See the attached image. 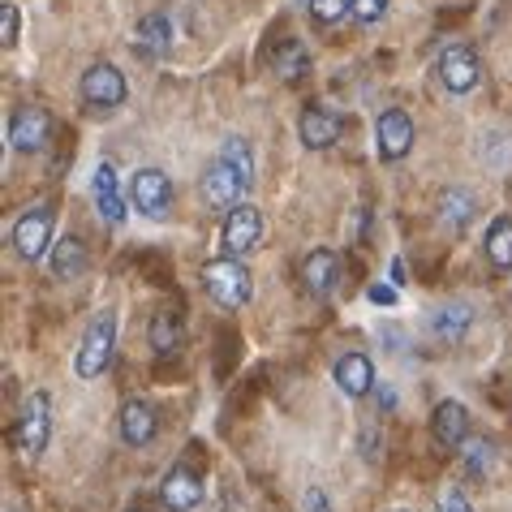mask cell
I'll list each match as a JSON object with an SVG mask.
<instances>
[{
  "label": "cell",
  "instance_id": "1",
  "mask_svg": "<svg viewBox=\"0 0 512 512\" xmlns=\"http://www.w3.org/2000/svg\"><path fill=\"white\" fill-rule=\"evenodd\" d=\"M203 289L220 310H241L250 302L254 284H250V267L237 259V254H224V259H211L203 267Z\"/></svg>",
  "mask_w": 512,
  "mask_h": 512
},
{
  "label": "cell",
  "instance_id": "2",
  "mask_svg": "<svg viewBox=\"0 0 512 512\" xmlns=\"http://www.w3.org/2000/svg\"><path fill=\"white\" fill-rule=\"evenodd\" d=\"M112 349H117V315L112 310H99V315L87 323V332L78 340L74 353V371L78 379H99L112 362Z\"/></svg>",
  "mask_w": 512,
  "mask_h": 512
},
{
  "label": "cell",
  "instance_id": "3",
  "mask_svg": "<svg viewBox=\"0 0 512 512\" xmlns=\"http://www.w3.org/2000/svg\"><path fill=\"white\" fill-rule=\"evenodd\" d=\"M48 439H52V396L31 392L22 405V418H18V452L26 461H39Z\"/></svg>",
  "mask_w": 512,
  "mask_h": 512
},
{
  "label": "cell",
  "instance_id": "4",
  "mask_svg": "<svg viewBox=\"0 0 512 512\" xmlns=\"http://www.w3.org/2000/svg\"><path fill=\"white\" fill-rule=\"evenodd\" d=\"M52 229H56V216H52L48 203L22 211L18 224H13V250H18V259H26V263L44 259L52 250Z\"/></svg>",
  "mask_w": 512,
  "mask_h": 512
},
{
  "label": "cell",
  "instance_id": "5",
  "mask_svg": "<svg viewBox=\"0 0 512 512\" xmlns=\"http://www.w3.org/2000/svg\"><path fill=\"white\" fill-rule=\"evenodd\" d=\"M125 95H130V82H125V74L112 61L87 65V74H82V99H87L91 108L112 112L125 104Z\"/></svg>",
  "mask_w": 512,
  "mask_h": 512
},
{
  "label": "cell",
  "instance_id": "6",
  "mask_svg": "<svg viewBox=\"0 0 512 512\" xmlns=\"http://www.w3.org/2000/svg\"><path fill=\"white\" fill-rule=\"evenodd\" d=\"M254 186V181L241 173V168H233L224 155H216V164L207 168V177H203V198L216 211H233L237 203H246V190Z\"/></svg>",
  "mask_w": 512,
  "mask_h": 512
},
{
  "label": "cell",
  "instance_id": "7",
  "mask_svg": "<svg viewBox=\"0 0 512 512\" xmlns=\"http://www.w3.org/2000/svg\"><path fill=\"white\" fill-rule=\"evenodd\" d=\"M130 203L142 211L147 220H164L173 211V181L160 168H138L130 181Z\"/></svg>",
  "mask_w": 512,
  "mask_h": 512
},
{
  "label": "cell",
  "instance_id": "8",
  "mask_svg": "<svg viewBox=\"0 0 512 512\" xmlns=\"http://www.w3.org/2000/svg\"><path fill=\"white\" fill-rule=\"evenodd\" d=\"M48 142H52V117H48V108L22 104V108L9 117V147H13V151L31 155V151H44Z\"/></svg>",
  "mask_w": 512,
  "mask_h": 512
},
{
  "label": "cell",
  "instance_id": "9",
  "mask_svg": "<svg viewBox=\"0 0 512 512\" xmlns=\"http://www.w3.org/2000/svg\"><path fill=\"white\" fill-rule=\"evenodd\" d=\"M263 237V211L250 207V203H237L233 211H224V229H220V241H224V254H250L259 246Z\"/></svg>",
  "mask_w": 512,
  "mask_h": 512
},
{
  "label": "cell",
  "instance_id": "10",
  "mask_svg": "<svg viewBox=\"0 0 512 512\" xmlns=\"http://www.w3.org/2000/svg\"><path fill=\"white\" fill-rule=\"evenodd\" d=\"M375 138L383 160H405L409 147H414V117L405 108H383L375 121Z\"/></svg>",
  "mask_w": 512,
  "mask_h": 512
},
{
  "label": "cell",
  "instance_id": "11",
  "mask_svg": "<svg viewBox=\"0 0 512 512\" xmlns=\"http://www.w3.org/2000/svg\"><path fill=\"white\" fill-rule=\"evenodd\" d=\"M160 504L168 512H190V508H198V504H203V474L190 469V465H173L164 474V482H160Z\"/></svg>",
  "mask_w": 512,
  "mask_h": 512
},
{
  "label": "cell",
  "instance_id": "12",
  "mask_svg": "<svg viewBox=\"0 0 512 512\" xmlns=\"http://www.w3.org/2000/svg\"><path fill=\"white\" fill-rule=\"evenodd\" d=\"M439 82L452 95H469L482 82V61L474 48H448L439 56Z\"/></svg>",
  "mask_w": 512,
  "mask_h": 512
},
{
  "label": "cell",
  "instance_id": "13",
  "mask_svg": "<svg viewBox=\"0 0 512 512\" xmlns=\"http://www.w3.org/2000/svg\"><path fill=\"white\" fill-rule=\"evenodd\" d=\"M340 272H345V263H340V254L327 250V246H315L302 259V284H306V293H315V297L332 293L340 284Z\"/></svg>",
  "mask_w": 512,
  "mask_h": 512
},
{
  "label": "cell",
  "instance_id": "14",
  "mask_svg": "<svg viewBox=\"0 0 512 512\" xmlns=\"http://www.w3.org/2000/svg\"><path fill=\"white\" fill-rule=\"evenodd\" d=\"M332 375H336V388L345 396H353V401H362V396H371L379 388V383H375V362L366 358V353H358V349L345 353V358L336 362Z\"/></svg>",
  "mask_w": 512,
  "mask_h": 512
},
{
  "label": "cell",
  "instance_id": "15",
  "mask_svg": "<svg viewBox=\"0 0 512 512\" xmlns=\"http://www.w3.org/2000/svg\"><path fill=\"white\" fill-rule=\"evenodd\" d=\"M340 134H345V121L336 117V112H327V108H306L302 112V121H297V138L306 142L310 151H327V147H336Z\"/></svg>",
  "mask_w": 512,
  "mask_h": 512
},
{
  "label": "cell",
  "instance_id": "16",
  "mask_svg": "<svg viewBox=\"0 0 512 512\" xmlns=\"http://www.w3.org/2000/svg\"><path fill=\"white\" fill-rule=\"evenodd\" d=\"M117 431H121V444H130V448H147L155 431H160V414L147 405V401H125L121 405V422H117Z\"/></svg>",
  "mask_w": 512,
  "mask_h": 512
},
{
  "label": "cell",
  "instance_id": "17",
  "mask_svg": "<svg viewBox=\"0 0 512 512\" xmlns=\"http://www.w3.org/2000/svg\"><path fill=\"white\" fill-rule=\"evenodd\" d=\"M431 435L439 439V448H461L469 439V409L461 401H439L431 414Z\"/></svg>",
  "mask_w": 512,
  "mask_h": 512
},
{
  "label": "cell",
  "instance_id": "18",
  "mask_svg": "<svg viewBox=\"0 0 512 512\" xmlns=\"http://www.w3.org/2000/svg\"><path fill=\"white\" fill-rule=\"evenodd\" d=\"M469 327H474V306H465V302H444V306L431 310V332L444 340V345H461Z\"/></svg>",
  "mask_w": 512,
  "mask_h": 512
},
{
  "label": "cell",
  "instance_id": "19",
  "mask_svg": "<svg viewBox=\"0 0 512 512\" xmlns=\"http://www.w3.org/2000/svg\"><path fill=\"white\" fill-rule=\"evenodd\" d=\"M48 267H52V276H56V280H78L82 272H87V246H82L78 237H61V241H52V250H48Z\"/></svg>",
  "mask_w": 512,
  "mask_h": 512
},
{
  "label": "cell",
  "instance_id": "20",
  "mask_svg": "<svg viewBox=\"0 0 512 512\" xmlns=\"http://www.w3.org/2000/svg\"><path fill=\"white\" fill-rule=\"evenodd\" d=\"M474 216H478V198L469 194V190H444L439 194V220L448 224L452 233H465L469 224H474Z\"/></svg>",
  "mask_w": 512,
  "mask_h": 512
},
{
  "label": "cell",
  "instance_id": "21",
  "mask_svg": "<svg viewBox=\"0 0 512 512\" xmlns=\"http://www.w3.org/2000/svg\"><path fill=\"white\" fill-rule=\"evenodd\" d=\"M138 48L155 56V61H164L168 48H173V22H168V13H147L138 22Z\"/></svg>",
  "mask_w": 512,
  "mask_h": 512
},
{
  "label": "cell",
  "instance_id": "22",
  "mask_svg": "<svg viewBox=\"0 0 512 512\" xmlns=\"http://www.w3.org/2000/svg\"><path fill=\"white\" fill-rule=\"evenodd\" d=\"M272 65L284 82H297V78L310 74V52H306L302 39H284V44L272 52Z\"/></svg>",
  "mask_w": 512,
  "mask_h": 512
},
{
  "label": "cell",
  "instance_id": "23",
  "mask_svg": "<svg viewBox=\"0 0 512 512\" xmlns=\"http://www.w3.org/2000/svg\"><path fill=\"white\" fill-rule=\"evenodd\" d=\"M147 345L160 353V358H168V353H177L181 349V323H177V315H168V310H160V315L151 319V327H147Z\"/></svg>",
  "mask_w": 512,
  "mask_h": 512
},
{
  "label": "cell",
  "instance_id": "24",
  "mask_svg": "<svg viewBox=\"0 0 512 512\" xmlns=\"http://www.w3.org/2000/svg\"><path fill=\"white\" fill-rule=\"evenodd\" d=\"M487 259L500 267V272H512V220L495 216L487 229Z\"/></svg>",
  "mask_w": 512,
  "mask_h": 512
},
{
  "label": "cell",
  "instance_id": "25",
  "mask_svg": "<svg viewBox=\"0 0 512 512\" xmlns=\"http://www.w3.org/2000/svg\"><path fill=\"white\" fill-rule=\"evenodd\" d=\"M353 13V0H310V18L319 26H336Z\"/></svg>",
  "mask_w": 512,
  "mask_h": 512
},
{
  "label": "cell",
  "instance_id": "26",
  "mask_svg": "<svg viewBox=\"0 0 512 512\" xmlns=\"http://www.w3.org/2000/svg\"><path fill=\"white\" fill-rule=\"evenodd\" d=\"M220 155H224V160H229L233 168H241V173H246V177L254 181V151H250V142H246V138H229V142H224V147H220Z\"/></svg>",
  "mask_w": 512,
  "mask_h": 512
},
{
  "label": "cell",
  "instance_id": "27",
  "mask_svg": "<svg viewBox=\"0 0 512 512\" xmlns=\"http://www.w3.org/2000/svg\"><path fill=\"white\" fill-rule=\"evenodd\" d=\"M91 194H95V198H104V194H121V186H117V168H112L108 160H104V164H95Z\"/></svg>",
  "mask_w": 512,
  "mask_h": 512
},
{
  "label": "cell",
  "instance_id": "28",
  "mask_svg": "<svg viewBox=\"0 0 512 512\" xmlns=\"http://www.w3.org/2000/svg\"><path fill=\"white\" fill-rule=\"evenodd\" d=\"M0 44L5 48L18 44V5H9V0L0 5Z\"/></svg>",
  "mask_w": 512,
  "mask_h": 512
},
{
  "label": "cell",
  "instance_id": "29",
  "mask_svg": "<svg viewBox=\"0 0 512 512\" xmlns=\"http://www.w3.org/2000/svg\"><path fill=\"white\" fill-rule=\"evenodd\" d=\"M95 211L104 216L108 224H121L125 220V198L121 194H104V198H95Z\"/></svg>",
  "mask_w": 512,
  "mask_h": 512
},
{
  "label": "cell",
  "instance_id": "30",
  "mask_svg": "<svg viewBox=\"0 0 512 512\" xmlns=\"http://www.w3.org/2000/svg\"><path fill=\"white\" fill-rule=\"evenodd\" d=\"M353 13L371 26V22H379L383 13H388V0H353Z\"/></svg>",
  "mask_w": 512,
  "mask_h": 512
},
{
  "label": "cell",
  "instance_id": "31",
  "mask_svg": "<svg viewBox=\"0 0 512 512\" xmlns=\"http://www.w3.org/2000/svg\"><path fill=\"white\" fill-rule=\"evenodd\" d=\"M435 512H474V504H469L465 495H461L457 487H452V491H444V495L435 500Z\"/></svg>",
  "mask_w": 512,
  "mask_h": 512
},
{
  "label": "cell",
  "instance_id": "32",
  "mask_svg": "<svg viewBox=\"0 0 512 512\" xmlns=\"http://www.w3.org/2000/svg\"><path fill=\"white\" fill-rule=\"evenodd\" d=\"M302 512H336V508L327 504L323 487H306V491H302Z\"/></svg>",
  "mask_w": 512,
  "mask_h": 512
},
{
  "label": "cell",
  "instance_id": "33",
  "mask_svg": "<svg viewBox=\"0 0 512 512\" xmlns=\"http://www.w3.org/2000/svg\"><path fill=\"white\" fill-rule=\"evenodd\" d=\"M366 297H371L375 306H392V302H396V293L388 289V284H371V289H366Z\"/></svg>",
  "mask_w": 512,
  "mask_h": 512
},
{
  "label": "cell",
  "instance_id": "34",
  "mask_svg": "<svg viewBox=\"0 0 512 512\" xmlns=\"http://www.w3.org/2000/svg\"><path fill=\"white\" fill-rule=\"evenodd\" d=\"M375 392H379V405H383V409L396 405V392H392V388H375Z\"/></svg>",
  "mask_w": 512,
  "mask_h": 512
},
{
  "label": "cell",
  "instance_id": "35",
  "mask_svg": "<svg viewBox=\"0 0 512 512\" xmlns=\"http://www.w3.org/2000/svg\"><path fill=\"white\" fill-rule=\"evenodd\" d=\"M392 284H405V263H401V259L392 263Z\"/></svg>",
  "mask_w": 512,
  "mask_h": 512
},
{
  "label": "cell",
  "instance_id": "36",
  "mask_svg": "<svg viewBox=\"0 0 512 512\" xmlns=\"http://www.w3.org/2000/svg\"><path fill=\"white\" fill-rule=\"evenodd\" d=\"M130 512H147V508H130Z\"/></svg>",
  "mask_w": 512,
  "mask_h": 512
},
{
  "label": "cell",
  "instance_id": "37",
  "mask_svg": "<svg viewBox=\"0 0 512 512\" xmlns=\"http://www.w3.org/2000/svg\"><path fill=\"white\" fill-rule=\"evenodd\" d=\"M392 512H409V508H392Z\"/></svg>",
  "mask_w": 512,
  "mask_h": 512
},
{
  "label": "cell",
  "instance_id": "38",
  "mask_svg": "<svg viewBox=\"0 0 512 512\" xmlns=\"http://www.w3.org/2000/svg\"><path fill=\"white\" fill-rule=\"evenodd\" d=\"M9 512H13V508H9Z\"/></svg>",
  "mask_w": 512,
  "mask_h": 512
}]
</instances>
